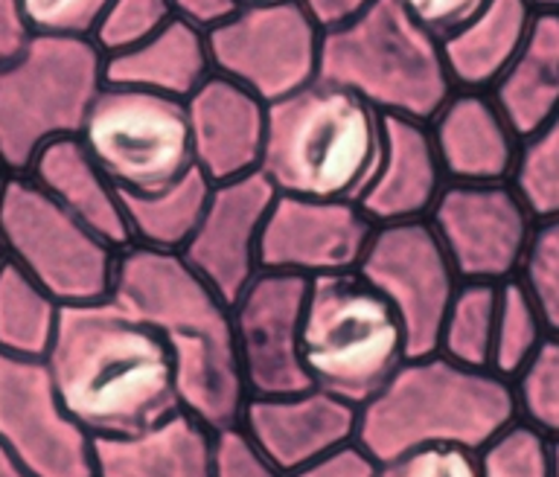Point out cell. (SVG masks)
<instances>
[{
    "mask_svg": "<svg viewBox=\"0 0 559 477\" xmlns=\"http://www.w3.org/2000/svg\"><path fill=\"white\" fill-rule=\"evenodd\" d=\"M218 76L234 79L262 103H280L321 76L323 29L300 0L239 7L207 29Z\"/></svg>",
    "mask_w": 559,
    "mask_h": 477,
    "instance_id": "30bf717a",
    "label": "cell"
},
{
    "mask_svg": "<svg viewBox=\"0 0 559 477\" xmlns=\"http://www.w3.org/2000/svg\"><path fill=\"white\" fill-rule=\"evenodd\" d=\"M175 17L169 0H111L99 17L91 41L103 50L105 59L129 52L160 33Z\"/></svg>",
    "mask_w": 559,
    "mask_h": 477,
    "instance_id": "d6a6232c",
    "label": "cell"
},
{
    "mask_svg": "<svg viewBox=\"0 0 559 477\" xmlns=\"http://www.w3.org/2000/svg\"><path fill=\"white\" fill-rule=\"evenodd\" d=\"M0 445L35 477H96L94 437L70 417L38 358L0 353Z\"/></svg>",
    "mask_w": 559,
    "mask_h": 477,
    "instance_id": "4fadbf2b",
    "label": "cell"
},
{
    "mask_svg": "<svg viewBox=\"0 0 559 477\" xmlns=\"http://www.w3.org/2000/svg\"><path fill=\"white\" fill-rule=\"evenodd\" d=\"M536 222L559 218V114L522 140L513 181Z\"/></svg>",
    "mask_w": 559,
    "mask_h": 477,
    "instance_id": "f546056e",
    "label": "cell"
},
{
    "mask_svg": "<svg viewBox=\"0 0 559 477\" xmlns=\"http://www.w3.org/2000/svg\"><path fill=\"white\" fill-rule=\"evenodd\" d=\"M239 426L269 461L295 475L356 440L358 408L321 387H306L286 396H251Z\"/></svg>",
    "mask_w": 559,
    "mask_h": 477,
    "instance_id": "e0dca14e",
    "label": "cell"
},
{
    "mask_svg": "<svg viewBox=\"0 0 559 477\" xmlns=\"http://www.w3.org/2000/svg\"><path fill=\"white\" fill-rule=\"evenodd\" d=\"M239 7H253V3H274V0H236Z\"/></svg>",
    "mask_w": 559,
    "mask_h": 477,
    "instance_id": "7dc6e473",
    "label": "cell"
},
{
    "mask_svg": "<svg viewBox=\"0 0 559 477\" xmlns=\"http://www.w3.org/2000/svg\"><path fill=\"white\" fill-rule=\"evenodd\" d=\"M300 3L318 21L321 29H332V26L347 24L356 15H361L367 7H373L376 0H300Z\"/></svg>",
    "mask_w": 559,
    "mask_h": 477,
    "instance_id": "b9f144b4",
    "label": "cell"
},
{
    "mask_svg": "<svg viewBox=\"0 0 559 477\" xmlns=\"http://www.w3.org/2000/svg\"><path fill=\"white\" fill-rule=\"evenodd\" d=\"M548 330L542 323L536 303L527 295V288L519 279H507L498 286V312L496 335H492V358L489 370L507 382H513L539 347L548 341Z\"/></svg>",
    "mask_w": 559,
    "mask_h": 477,
    "instance_id": "f1b7e54d",
    "label": "cell"
},
{
    "mask_svg": "<svg viewBox=\"0 0 559 477\" xmlns=\"http://www.w3.org/2000/svg\"><path fill=\"white\" fill-rule=\"evenodd\" d=\"M108 300L164 335L183 410L213 431L242 422L251 393L236 353L234 312L181 253L122 248Z\"/></svg>",
    "mask_w": 559,
    "mask_h": 477,
    "instance_id": "6da1fadb",
    "label": "cell"
},
{
    "mask_svg": "<svg viewBox=\"0 0 559 477\" xmlns=\"http://www.w3.org/2000/svg\"><path fill=\"white\" fill-rule=\"evenodd\" d=\"M175 17H183L201 29H213L239 9L236 0H169Z\"/></svg>",
    "mask_w": 559,
    "mask_h": 477,
    "instance_id": "ab89813d",
    "label": "cell"
},
{
    "mask_svg": "<svg viewBox=\"0 0 559 477\" xmlns=\"http://www.w3.org/2000/svg\"><path fill=\"white\" fill-rule=\"evenodd\" d=\"M105 56L91 38L29 35L0 64V160L26 175L44 148L79 138L105 87Z\"/></svg>",
    "mask_w": 559,
    "mask_h": 477,
    "instance_id": "52a82bcc",
    "label": "cell"
},
{
    "mask_svg": "<svg viewBox=\"0 0 559 477\" xmlns=\"http://www.w3.org/2000/svg\"><path fill=\"white\" fill-rule=\"evenodd\" d=\"M309 279L260 271L230 306L234 338L251 396H286L312 387L300 358Z\"/></svg>",
    "mask_w": 559,
    "mask_h": 477,
    "instance_id": "5bb4252c",
    "label": "cell"
},
{
    "mask_svg": "<svg viewBox=\"0 0 559 477\" xmlns=\"http://www.w3.org/2000/svg\"><path fill=\"white\" fill-rule=\"evenodd\" d=\"M515 279L527 288L550 338H559V218L536 225Z\"/></svg>",
    "mask_w": 559,
    "mask_h": 477,
    "instance_id": "1f68e13d",
    "label": "cell"
},
{
    "mask_svg": "<svg viewBox=\"0 0 559 477\" xmlns=\"http://www.w3.org/2000/svg\"><path fill=\"white\" fill-rule=\"evenodd\" d=\"M498 286L496 283H461L445 309L437 353L463 367L489 370L492 335H496Z\"/></svg>",
    "mask_w": 559,
    "mask_h": 477,
    "instance_id": "83f0119b",
    "label": "cell"
},
{
    "mask_svg": "<svg viewBox=\"0 0 559 477\" xmlns=\"http://www.w3.org/2000/svg\"><path fill=\"white\" fill-rule=\"evenodd\" d=\"M379 466L382 463L376 461L358 440H353V443L341 445L326 457L309 463V466L288 477H379Z\"/></svg>",
    "mask_w": 559,
    "mask_h": 477,
    "instance_id": "f35d334b",
    "label": "cell"
},
{
    "mask_svg": "<svg viewBox=\"0 0 559 477\" xmlns=\"http://www.w3.org/2000/svg\"><path fill=\"white\" fill-rule=\"evenodd\" d=\"M550 463H554V477H559V443H550Z\"/></svg>",
    "mask_w": 559,
    "mask_h": 477,
    "instance_id": "ee69618b",
    "label": "cell"
},
{
    "mask_svg": "<svg viewBox=\"0 0 559 477\" xmlns=\"http://www.w3.org/2000/svg\"><path fill=\"white\" fill-rule=\"evenodd\" d=\"M0 245L12 265L61 306L111 297L120 251L52 201L29 175H9L0 195Z\"/></svg>",
    "mask_w": 559,
    "mask_h": 477,
    "instance_id": "ba28073f",
    "label": "cell"
},
{
    "mask_svg": "<svg viewBox=\"0 0 559 477\" xmlns=\"http://www.w3.org/2000/svg\"><path fill=\"white\" fill-rule=\"evenodd\" d=\"M408 9L411 17L426 26L437 38H445L463 26L472 15H478L489 0H400Z\"/></svg>",
    "mask_w": 559,
    "mask_h": 477,
    "instance_id": "74e56055",
    "label": "cell"
},
{
    "mask_svg": "<svg viewBox=\"0 0 559 477\" xmlns=\"http://www.w3.org/2000/svg\"><path fill=\"white\" fill-rule=\"evenodd\" d=\"M213 73L207 29L183 17H173L160 33L134 50L105 59V79L111 85L140 87L181 103H187Z\"/></svg>",
    "mask_w": 559,
    "mask_h": 477,
    "instance_id": "603a6c76",
    "label": "cell"
},
{
    "mask_svg": "<svg viewBox=\"0 0 559 477\" xmlns=\"http://www.w3.org/2000/svg\"><path fill=\"white\" fill-rule=\"evenodd\" d=\"M79 140L122 195L164 192L195 169L187 103L140 87L105 82Z\"/></svg>",
    "mask_w": 559,
    "mask_h": 477,
    "instance_id": "9c48e42d",
    "label": "cell"
},
{
    "mask_svg": "<svg viewBox=\"0 0 559 477\" xmlns=\"http://www.w3.org/2000/svg\"><path fill=\"white\" fill-rule=\"evenodd\" d=\"M0 477H35V475H29V472H26L15 457L0 445Z\"/></svg>",
    "mask_w": 559,
    "mask_h": 477,
    "instance_id": "7bdbcfd3",
    "label": "cell"
},
{
    "mask_svg": "<svg viewBox=\"0 0 559 477\" xmlns=\"http://www.w3.org/2000/svg\"><path fill=\"white\" fill-rule=\"evenodd\" d=\"M519 138H531L559 114V9H539L510 68L489 87Z\"/></svg>",
    "mask_w": 559,
    "mask_h": 477,
    "instance_id": "d4e9b609",
    "label": "cell"
},
{
    "mask_svg": "<svg viewBox=\"0 0 559 477\" xmlns=\"http://www.w3.org/2000/svg\"><path fill=\"white\" fill-rule=\"evenodd\" d=\"M277 190L262 172L213 183L207 207L181 257L218 297L234 306L260 274L262 227Z\"/></svg>",
    "mask_w": 559,
    "mask_h": 477,
    "instance_id": "2e32d148",
    "label": "cell"
},
{
    "mask_svg": "<svg viewBox=\"0 0 559 477\" xmlns=\"http://www.w3.org/2000/svg\"><path fill=\"white\" fill-rule=\"evenodd\" d=\"M190 143L195 169L213 183L260 172L269 103L236 85L234 79L213 76L187 99Z\"/></svg>",
    "mask_w": 559,
    "mask_h": 477,
    "instance_id": "ac0fdd59",
    "label": "cell"
},
{
    "mask_svg": "<svg viewBox=\"0 0 559 477\" xmlns=\"http://www.w3.org/2000/svg\"><path fill=\"white\" fill-rule=\"evenodd\" d=\"M536 9H559V0H533Z\"/></svg>",
    "mask_w": 559,
    "mask_h": 477,
    "instance_id": "bcb514c9",
    "label": "cell"
},
{
    "mask_svg": "<svg viewBox=\"0 0 559 477\" xmlns=\"http://www.w3.org/2000/svg\"><path fill=\"white\" fill-rule=\"evenodd\" d=\"M358 274L400 314L408 338V358L437 353L445 309L461 277L431 222L376 225L358 262Z\"/></svg>",
    "mask_w": 559,
    "mask_h": 477,
    "instance_id": "8fae6325",
    "label": "cell"
},
{
    "mask_svg": "<svg viewBox=\"0 0 559 477\" xmlns=\"http://www.w3.org/2000/svg\"><path fill=\"white\" fill-rule=\"evenodd\" d=\"M33 35L91 38L111 0H17Z\"/></svg>",
    "mask_w": 559,
    "mask_h": 477,
    "instance_id": "e575fe53",
    "label": "cell"
},
{
    "mask_svg": "<svg viewBox=\"0 0 559 477\" xmlns=\"http://www.w3.org/2000/svg\"><path fill=\"white\" fill-rule=\"evenodd\" d=\"M29 26L24 21L17 0H0V64L24 50L29 41Z\"/></svg>",
    "mask_w": 559,
    "mask_h": 477,
    "instance_id": "60d3db41",
    "label": "cell"
},
{
    "mask_svg": "<svg viewBox=\"0 0 559 477\" xmlns=\"http://www.w3.org/2000/svg\"><path fill=\"white\" fill-rule=\"evenodd\" d=\"M210 190H213V181L207 175L190 169L181 181H175L164 192L122 195L131 245H143L152 251L181 253L204 216Z\"/></svg>",
    "mask_w": 559,
    "mask_h": 477,
    "instance_id": "484cf974",
    "label": "cell"
},
{
    "mask_svg": "<svg viewBox=\"0 0 559 477\" xmlns=\"http://www.w3.org/2000/svg\"><path fill=\"white\" fill-rule=\"evenodd\" d=\"M515 422L513 382L428 353L405 358L391 382L358 408L356 440L379 463L428 445L480 454Z\"/></svg>",
    "mask_w": 559,
    "mask_h": 477,
    "instance_id": "3957f363",
    "label": "cell"
},
{
    "mask_svg": "<svg viewBox=\"0 0 559 477\" xmlns=\"http://www.w3.org/2000/svg\"><path fill=\"white\" fill-rule=\"evenodd\" d=\"M373 105L382 117L428 122L454 85L443 44L400 0H376L361 15L323 29L321 76Z\"/></svg>",
    "mask_w": 559,
    "mask_h": 477,
    "instance_id": "5b68a950",
    "label": "cell"
},
{
    "mask_svg": "<svg viewBox=\"0 0 559 477\" xmlns=\"http://www.w3.org/2000/svg\"><path fill=\"white\" fill-rule=\"evenodd\" d=\"M7 265V253H3V245H0V269Z\"/></svg>",
    "mask_w": 559,
    "mask_h": 477,
    "instance_id": "c3c4849f",
    "label": "cell"
},
{
    "mask_svg": "<svg viewBox=\"0 0 559 477\" xmlns=\"http://www.w3.org/2000/svg\"><path fill=\"white\" fill-rule=\"evenodd\" d=\"M515 414L545 440L559 443V338H548L513 379Z\"/></svg>",
    "mask_w": 559,
    "mask_h": 477,
    "instance_id": "4dcf8cb0",
    "label": "cell"
},
{
    "mask_svg": "<svg viewBox=\"0 0 559 477\" xmlns=\"http://www.w3.org/2000/svg\"><path fill=\"white\" fill-rule=\"evenodd\" d=\"M533 0H489L454 33L440 38L452 85L461 91H489L522 50L536 17Z\"/></svg>",
    "mask_w": 559,
    "mask_h": 477,
    "instance_id": "cb8c5ba5",
    "label": "cell"
},
{
    "mask_svg": "<svg viewBox=\"0 0 559 477\" xmlns=\"http://www.w3.org/2000/svg\"><path fill=\"white\" fill-rule=\"evenodd\" d=\"M461 283H507L519 274L536 216L513 183H445L431 216Z\"/></svg>",
    "mask_w": 559,
    "mask_h": 477,
    "instance_id": "7c38bea8",
    "label": "cell"
},
{
    "mask_svg": "<svg viewBox=\"0 0 559 477\" xmlns=\"http://www.w3.org/2000/svg\"><path fill=\"white\" fill-rule=\"evenodd\" d=\"M61 309L64 306L47 288L7 260L0 269V353L44 361L59 330Z\"/></svg>",
    "mask_w": 559,
    "mask_h": 477,
    "instance_id": "4316f807",
    "label": "cell"
},
{
    "mask_svg": "<svg viewBox=\"0 0 559 477\" xmlns=\"http://www.w3.org/2000/svg\"><path fill=\"white\" fill-rule=\"evenodd\" d=\"M44 361L70 417L94 440L138 434L181 408L164 335L114 300L64 306Z\"/></svg>",
    "mask_w": 559,
    "mask_h": 477,
    "instance_id": "7a4b0ae2",
    "label": "cell"
},
{
    "mask_svg": "<svg viewBox=\"0 0 559 477\" xmlns=\"http://www.w3.org/2000/svg\"><path fill=\"white\" fill-rule=\"evenodd\" d=\"M26 175L41 187L52 201L73 213L96 236L114 245L117 251L129 248L131 230L126 218L122 192L87 155L79 138L56 140L35 157Z\"/></svg>",
    "mask_w": 559,
    "mask_h": 477,
    "instance_id": "7402d4cb",
    "label": "cell"
},
{
    "mask_svg": "<svg viewBox=\"0 0 559 477\" xmlns=\"http://www.w3.org/2000/svg\"><path fill=\"white\" fill-rule=\"evenodd\" d=\"M9 169H7V164H3V160H0V195H3V187H7V181H9Z\"/></svg>",
    "mask_w": 559,
    "mask_h": 477,
    "instance_id": "f6af8a7d",
    "label": "cell"
},
{
    "mask_svg": "<svg viewBox=\"0 0 559 477\" xmlns=\"http://www.w3.org/2000/svg\"><path fill=\"white\" fill-rule=\"evenodd\" d=\"M216 431L178 408L138 434L96 437V477H210Z\"/></svg>",
    "mask_w": 559,
    "mask_h": 477,
    "instance_id": "44dd1931",
    "label": "cell"
},
{
    "mask_svg": "<svg viewBox=\"0 0 559 477\" xmlns=\"http://www.w3.org/2000/svg\"><path fill=\"white\" fill-rule=\"evenodd\" d=\"M437 157L449 183H510L522 138L489 91H461L428 120Z\"/></svg>",
    "mask_w": 559,
    "mask_h": 477,
    "instance_id": "d6986e66",
    "label": "cell"
},
{
    "mask_svg": "<svg viewBox=\"0 0 559 477\" xmlns=\"http://www.w3.org/2000/svg\"><path fill=\"white\" fill-rule=\"evenodd\" d=\"M384 117L323 79L269 105L260 172L280 195L356 201L382 155Z\"/></svg>",
    "mask_w": 559,
    "mask_h": 477,
    "instance_id": "277c9868",
    "label": "cell"
},
{
    "mask_svg": "<svg viewBox=\"0 0 559 477\" xmlns=\"http://www.w3.org/2000/svg\"><path fill=\"white\" fill-rule=\"evenodd\" d=\"M379 477H484L480 454L457 445H428L379 466Z\"/></svg>",
    "mask_w": 559,
    "mask_h": 477,
    "instance_id": "d590c367",
    "label": "cell"
},
{
    "mask_svg": "<svg viewBox=\"0 0 559 477\" xmlns=\"http://www.w3.org/2000/svg\"><path fill=\"white\" fill-rule=\"evenodd\" d=\"M300 358L312 387L361 408L408 358L400 314L358 271L309 279Z\"/></svg>",
    "mask_w": 559,
    "mask_h": 477,
    "instance_id": "8992f818",
    "label": "cell"
},
{
    "mask_svg": "<svg viewBox=\"0 0 559 477\" xmlns=\"http://www.w3.org/2000/svg\"><path fill=\"white\" fill-rule=\"evenodd\" d=\"M484 477H554L550 440L515 422L480 452Z\"/></svg>",
    "mask_w": 559,
    "mask_h": 477,
    "instance_id": "836d02e7",
    "label": "cell"
},
{
    "mask_svg": "<svg viewBox=\"0 0 559 477\" xmlns=\"http://www.w3.org/2000/svg\"><path fill=\"white\" fill-rule=\"evenodd\" d=\"M376 225L358 201L274 195L262 227V271L314 279L358 271Z\"/></svg>",
    "mask_w": 559,
    "mask_h": 477,
    "instance_id": "9a60e30c",
    "label": "cell"
},
{
    "mask_svg": "<svg viewBox=\"0 0 559 477\" xmlns=\"http://www.w3.org/2000/svg\"><path fill=\"white\" fill-rule=\"evenodd\" d=\"M210 477H288L277 463L269 461L242 426L216 431L213 475Z\"/></svg>",
    "mask_w": 559,
    "mask_h": 477,
    "instance_id": "8d00e7d4",
    "label": "cell"
},
{
    "mask_svg": "<svg viewBox=\"0 0 559 477\" xmlns=\"http://www.w3.org/2000/svg\"><path fill=\"white\" fill-rule=\"evenodd\" d=\"M445 183L428 122L384 117L382 155L356 201L373 225L423 222Z\"/></svg>",
    "mask_w": 559,
    "mask_h": 477,
    "instance_id": "ffe728a7",
    "label": "cell"
}]
</instances>
